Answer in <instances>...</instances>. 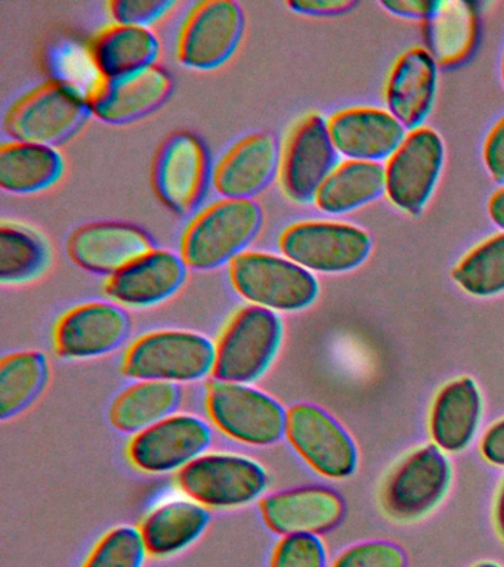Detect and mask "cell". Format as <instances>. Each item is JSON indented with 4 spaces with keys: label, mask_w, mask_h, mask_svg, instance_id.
Wrapping results in <instances>:
<instances>
[{
    "label": "cell",
    "mask_w": 504,
    "mask_h": 567,
    "mask_svg": "<svg viewBox=\"0 0 504 567\" xmlns=\"http://www.w3.org/2000/svg\"><path fill=\"white\" fill-rule=\"evenodd\" d=\"M384 193V166L373 162L347 159L318 189L313 204L329 215H347L374 202Z\"/></svg>",
    "instance_id": "28"
},
{
    "label": "cell",
    "mask_w": 504,
    "mask_h": 567,
    "mask_svg": "<svg viewBox=\"0 0 504 567\" xmlns=\"http://www.w3.org/2000/svg\"><path fill=\"white\" fill-rule=\"evenodd\" d=\"M488 213L494 224L504 233V186L491 195L488 199Z\"/></svg>",
    "instance_id": "42"
},
{
    "label": "cell",
    "mask_w": 504,
    "mask_h": 567,
    "mask_svg": "<svg viewBox=\"0 0 504 567\" xmlns=\"http://www.w3.org/2000/svg\"><path fill=\"white\" fill-rule=\"evenodd\" d=\"M480 452L486 463L504 468V419L495 421L482 434Z\"/></svg>",
    "instance_id": "39"
},
{
    "label": "cell",
    "mask_w": 504,
    "mask_h": 567,
    "mask_svg": "<svg viewBox=\"0 0 504 567\" xmlns=\"http://www.w3.org/2000/svg\"><path fill=\"white\" fill-rule=\"evenodd\" d=\"M285 326L272 310L246 306L216 343L215 379L251 384L267 374L280 352Z\"/></svg>",
    "instance_id": "6"
},
{
    "label": "cell",
    "mask_w": 504,
    "mask_h": 567,
    "mask_svg": "<svg viewBox=\"0 0 504 567\" xmlns=\"http://www.w3.org/2000/svg\"><path fill=\"white\" fill-rule=\"evenodd\" d=\"M453 279L466 295L494 297L504 292V233L476 244L454 266Z\"/></svg>",
    "instance_id": "33"
},
{
    "label": "cell",
    "mask_w": 504,
    "mask_h": 567,
    "mask_svg": "<svg viewBox=\"0 0 504 567\" xmlns=\"http://www.w3.org/2000/svg\"><path fill=\"white\" fill-rule=\"evenodd\" d=\"M473 567H503V566L498 565V563L486 560V561L476 563V565Z\"/></svg>",
    "instance_id": "44"
},
{
    "label": "cell",
    "mask_w": 504,
    "mask_h": 567,
    "mask_svg": "<svg viewBox=\"0 0 504 567\" xmlns=\"http://www.w3.org/2000/svg\"><path fill=\"white\" fill-rule=\"evenodd\" d=\"M187 274L183 257L171 250L153 248L109 277L104 291L114 303L126 308H152L178 292Z\"/></svg>",
    "instance_id": "19"
},
{
    "label": "cell",
    "mask_w": 504,
    "mask_h": 567,
    "mask_svg": "<svg viewBox=\"0 0 504 567\" xmlns=\"http://www.w3.org/2000/svg\"><path fill=\"white\" fill-rule=\"evenodd\" d=\"M154 248L152 238L136 226L126 224H90L69 237V256L88 272L112 275L147 255Z\"/></svg>",
    "instance_id": "21"
},
{
    "label": "cell",
    "mask_w": 504,
    "mask_h": 567,
    "mask_svg": "<svg viewBox=\"0 0 504 567\" xmlns=\"http://www.w3.org/2000/svg\"><path fill=\"white\" fill-rule=\"evenodd\" d=\"M91 115L86 95L64 80H48L12 102L3 128L12 141L51 146L63 144Z\"/></svg>",
    "instance_id": "2"
},
{
    "label": "cell",
    "mask_w": 504,
    "mask_h": 567,
    "mask_svg": "<svg viewBox=\"0 0 504 567\" xmlns=\"http://www.w3.org/2000/svg\"><path fill=\"white\" fill-rule=\"evenodd\" d=\"M50 264V248L42 237L23 226H0V281L24 284L38 278Z\"/></svg>",
    "instance_id": "32"
},
{
    "label": "cell",
    "mask_w": 504,
    "mask_h": 567,
    "mask_svg": "<svg viewBox=\"0 0 504 567\" xmlns=\"http://www.w3.org/2000/svg\"><path fill=\"white\" fill-rule=\"evenodd\" d=\"M280 166L278 142L269 133L243 137L216 163L212 182L224 198L254 199Z\"/></svg>",
    "instance_id": "22"
},
{
    "label": "cell",
    "mask_w": 504,
    "mask_h": 567,
    "mask_svg": "<svg viewBox=\"0 0 504 567\" xmlns=\"http://www.w3.org/2000/svg\"><path fill=\"white\" fill-rule=\"evenodd\" d=\"M330 567H409V557L391 540H364L340 551Z\"/></svg>",
    "instance_id": "35"
},
{
    "label": "cell",
    "mask_w": 504,
    "mask_h": 567,
    "mask_svg": "<svg viewBox=\"0 0 504 567\" xmlns=\"http://www.w3.org/2000/svg\"><path fill=\"white\" fill-rule=\"evenodd\" d=\"M178 485L206 508H240L268 489L267 468L250 456L205 454L178 472Z\"/></svg>",
    "instance_id": "8"
},
{
    "label": "cell",
    "mask_w": 504,
    "mask_h": 567,
    "mask_svg": "<svg viewBox=\"0 0 504 567\" xmlns=\"http://www.w3.org/2000/svg\"><path fill=\"white\" fill-rule=\"evenodd\" d=\"M445 148L440 133L418 127L384 164V194L407 215H420L431 199L444 166Z\"/></svg>",
    "instance_id": "10"
},
{
    "label": "cell",
    "mask_w": 504,
    "mask_h": 567,
    "mask_svg": "<svg viewBox=\"0 0 504 567\" xmlns=\"http://www.w3.org/2000/svg\"><path fill=\"white\" fill-rule=\"evenodd\" d=\"M216 344L200 332H148L126 350L122 372L136 381L193 383L214 374Z\"/></svg>",
    "instance_id": "3"
},
{
    "label": "cell",
    "mask_w": 504,
    "mask_h": 567,
    "mask_svg": "<svg viewBox=\"0 0 504 567\" xmlns=\"http://www.w3.org/2000/svg\"><path fill=\"white\" fill-rule=\"evenodd\" d=\"M176 2L171 0H113L107 4L114 24L145 27L167 16Z\"/></svg>",
    "instance_id": "37"
},
{
    "label": "cell",
    "mask_w": 504,
    "mask_h": 567,
    "mask_svg": "<svg viewBox=\"0 0 504 567\" xmlns=\"http://www.w3.org/2000/svg\"><path fill=\"white\" fill-rule=\"evenodd\" d=\"M50 380V363L39 350L7 354L0 362V420L20 415L41 396Z\"/></svg>",
    "instance_id": "30"
},
{
    "label": "cell",
    "mask_w": 504,
    "mask_h": 567,
    "mask_svg": "<svg viewBox=\"0 0 504 567\" xmlns=\"http://www.w3.org/2000/svg\"><path fill=\"white\" fill-rule=\"evenodd\" d=\"M436 4L438 2H426V0H393V2H383L382 7L393 16L426 21L435 11Z\"/></svg>",
    "instance_id": "41"
},
{
    "label": "cell",
    "mask_w": 504,
    "mask_h": 567,
    "mask_svg": "<svg viewBox=\"0 0 504 567\" xmlns=\"http://www.w3.org/2000/svg\"><path fill=\"white\" fill-rule=\"evenodd\" d=\"M61 173L63 158L51 146L20 141L0 146V186L7 193H39L54 185Z\"/></svg>",
    "instance_id": "29"
},
{
    "label": "cell",
    "mask_w": 504,
    "mask_h": 567,
    "mask_svg": "<svg viewBox=\"0 0 504 567\" xmlns=\"http://www.w3.org/2000/svg\"><path fill=\"white\" fill-rule=\"evenodd\" d=\"M438 86V62L424 48L398 56L387 82L388 111L405 128L422 127L431 113Z\"/></svg>",
    "instance_id": "23"
},
{
    "label": "cell",
    "mask_w": 504,
    "mask_h": 567,
    "mask_svg": "<svg viewBox=\"0 0 504 567\" xmlns=\"http://www.w3.org/2000/svg\"><path fill=\"white\" fill-rule=\"evenodd\" d=\"M161 43L145 27L112 24L92 39L90 56L100 79H117L156 65Z\"/></svg>",
    "instance_id": "26"
},
{
    "label": "cell",
    "mask_w": 504,
    "mask_h": 567,
    "mask_svg": "<svg viewBox=\"0 0 504 567\" xmlns=\"http://www.w3.org/2000/svg\"><path fill=\"white\" fill-rule=\"evenodd\" d=\"M147 557L140 527L117 526L101 536L81 567H144Z\"/></svg>",
    "instance_id": "34"
},
{
    "label": "cell",
    "mask_w": 504,
    "mask_h": 567,
    "mask_svg": "<svg viewBox=\"0 0 504 567\" xmlns=\"http://www.w3.org/2000/svg\"><path fill=\"white\" fill-rule=\"evenodd\" d=\"M336 151L348 159L380 163L391 157L407 136V128L388 110L352 106L327 118Z\"/></svg>",
    "instance_id": "20"
},
{
    "label": "cell",
    "mask_w": 504,
    "mask_h": 567,
    "mask_svg": "<svg viewBox=\"0 0 504 567\" xmlns=\"http://www.w3.org/2000/svg\"><path fill=\"white\" fill-rule=\"evenodd\" d=\"M206 410L225 436L245 445L271 446L286 437V408L255 385L212 380L207 385Z\"/></svg>",
    "instance_id": "5"
},
{
    "label": "cell",
    "mask_w": 504,
    "mask_h": 567,
    "mask_svg": "<svg viewBox=\"0 0 504 567\" xmlns=\"http://www.w3.org/2000/svg\"><path fill=\"white\" fill-rule=\"evenodd\" d=\"M494 523L500 538L504 540V482L502 487H500L497 499H495Z\"/></svg>",
    "instance_id": "43"
},
{
    "label": "cell",
    "mask_w": 504,
    "mask_h": 567,
    "mask_svg": "<svg viewBox=\"0 0 504 567\" xmlns=\"http://www.w3.org/2000/svg\"><path fill=\"white\" fill-rule=\"evenodd\" d=\"M183 402L179 384L166 381H136L123 390L112 406L109 419L119 432L138 434L176 414Z\"/></svg>",
    "instance_id": "27"
},
{
    "label": "cell",
    "mask_w": 504,
    "mask_h": 567,
    "mask_svg": "<svg viewBox=\"0 0 504 567\" xmlns=\"http://www.w3.org/2000/svg\"><path fill=\"white\" fill-rule=\"evenodd\" d=\"M338 154L322 115L311 113L300 118L287 136L278 166L286 197L299 204L313 202L338 166Z\"/></svg>",
    "instance_id": "14"
},
{
    "label": "cell",
    "mask_w": 504,
    "mask_h": 567,
    "mask_svg": "<svg viewBox=\"0 0 504 567\" xmlns=\"http://www.w3.org/2000/svg\"><path fill=\"white\" fill-rule=\"evenodd\" d=\"M228 275L243 299L276 313L308 309L320 292L312 272L271 252L243 251L228 265Z\"/></svg>",
    "instance_id": "4"
},
{
    "label": "cell",
    "mask_w": 504,
    "mask_h": 567,
    "mask_svg": "<svg viewBox=\"0 0 504 567\" xmlns=\"http://www.w3.org/2000/svg\"><path fill=\"white\" fill-rule=\"evenodd\" d=\"M482 420V396L472 377H459L438 392L429 415L433 445L445 454L471 446Z\"/></svg>",
    "instance_id": "24"
},
{
    "label": "cell",
    "mask_w": 504,
    "mask_h": 567,
    "mask_svg": "<svg viewBox=\"0 0 504 567\" xmlns=\"http://www.w3.org/2000/svg\"><path fill=\"white\" fill-rule=\"evenodd\" d=\"M482 157L491 177L504 184V115L486 135Z\"/></svg>",
    "instance_id": "38"
},
{
    "label": "cell",
    "mask_w": 504,
    "mask_h": 567,
    "mask_svg": "<svg viewBox=\"0 0 504 567\" xmlns=\"http://www.w3.org/2000/svg\"><path fill=\"white\" fill-rule=\"evenodd\" d=\"M282 256L309 272L343 274L357 269L371 251L367 230L347 221L304 220L278 237Z\"/></svg>",
    "instance_id": "7"
},
{
    "label": "cell",
    "mask_w": 504,
    "mask_h": 567,
    "mask_svg": "<svg viewBox=\"0 0 504 567\" xmlns=\"http://www.w3.org/2000/svg\"><path fill=\"white\" fill-rule=\"evenodd\" d=\"M287 7L295 12L311 17L339 16L356 7V2L348 0H300V2H289Z\"/></svg>",
    "instance_id": "40"
},
{
    "label": "cell",
    "mask_w": 504,
    "mask_h": 567,
    "mask_svg": "<svg viewBox=\"0 0 504 567\" xmlns=\"http://www.w3.org/2000/svg\"><path fill=\"white\" fill-rule=\"evenodd\" d=\"M130 315L114 301H91L70 309L56 322L54 348L64 359L104 357L130 337Z\"/></svg>",
    "instance_id": "16"
},
{
    "label": "cell",
    "mask_w": 504,
    "mask_h": 567,
    "mask_svg": "<svg viewBox=\"0 0 504 567\" xmlns=\"http://www.w3.org/2000/svg\"><path fill=\"white\" fill-rule=\"evenodd\" d=\"M502 79L504 84V52H503V60H502Z\"/></svg>",
    "instance_id": "45"
},
{
    "label": "cell",
    "mask_w": 504,
    "mask_h": 567,
    "mask_svg": "<svg viewBox=\"0 0 504 567\" xmlns=\"http://www.w3.org/2000/svg\"><path fill=\"white\" fill-rule=\"evenodd\" d=\"M174 91V79L158 65L117 79L96 80L86 93L91 114L109 124H126L161 109Z\"/></svg>",
    "instance_id": "17"
},
{
    "label": "cell",
    "mask_w": 504,
    "mask_h": 567,
    "mask_svg": "<svg viewBox=\"0 0 504 567\" xmlns=\"http://www.w3.org/2000/svg\"><path fill=\"white\" fill-rule=\"evenodd\" d=\"M263 228L255 199H218L198 212L181 239L179 256L188 269L212 270L232 264Z\"/></svg>",
    "instance_id": "1"
},
{
    "label": "cell",
    "mask_w": 504,
    "mask_h": 567,
    "mask_svg": "<svg viewBox=\"0 0 504 567\" xmlns=\"http://www.w3.org/2000/svg\"><path fill=\"white\" fill-rule=\"evenodd\" d=\"M476 13L463 2H438L426 20V39L432 56L442 65L466 60L475 47Z\"/></svg>",
    "instance_id": "31"
},
{
    "label": "cell",
    "mask_w": 504,
    "mask_h": 567,
    "mask_svg": "<svg viewBox=\"0 0 504 567\" xmlns=\"http://www.w3.org/2000/svg\"><path fill=\"white\" fill-rule=\"evenodd\" d=\"M245 31V13L232 0L197 3L185 18L176 42V58L193 70H214L236 52Z\"/></svg>",
    "instance_id": "13"
},
{
    "label": "cell",
    "mask_w": 504,
    "mask_h": 567,
    "mask_svg": "<svg viewBox=\"0 0 504 567\" xmlns=\"http://www.w3.org/2000/svg\"><path fill=\"white\" fill-rule=\"evenodd\" d=\"M451 483V464L435 445L418 447L389 474L382 507L397 522L419 520L444 499Z\"/></svg>",
    "instance_id": "11"
},
{
    "label": "cell",
    "mask_w": 504,
    "mask_h": 567,
    "mask_svg": "<svg viewBox=\"0 0 504 567\" xmlns=\"http://www.w3.org/2000/svg\"><path fill=\"white\" fill-rule=\"evenodd\" d=\"M347 505L338 492L325 486H302L265 496L260 514L277 535H325L343 520Z\"/></svg>",
    "instance_id": "18"
},
{
    "label": "cell",
    "mask_w": 504,
    "mask_h": 567,
    "mask_svg": "<svg viewBox=\"0 0 504 567\" xmlns=\"http://www.w3.org/2000/svg\"><path fill=\"white\" fill-rule=\"evenodd\" d=\"M212 443L214 432L205 419L176 412L153 427L135 434L127 446V458L143 473L181 472L207 454Z\"/></svg>",
    "instance_id": "12"
},
{
    "label": "cell",
    "mask_w": 504,
    "mask_h": 567,
    "mask_svg": "<svg viewBox=\"0 0 504 567\" xmlns=\"http://www.w3.org/2000/svg\"><path fill=\"white\" fill-rule=\"evenodd\" d=\"M286 437L300 458L322 477L343 481L358 467V447L330 412L309 402L287 410Z\"/></svg>",
    "instance_id": "9"
},
{
    "label": "cell",
    "mask_w": 504,
    "mask_h": 567,
    "mask_svg": "<svg viewBox=\"0 0 504 567\" xmlns=\"http://www.w3.org/2000/svg\"><path fill=\"white\" fill-rule=\"evenodd\" d=\"M210 513L193 499H175L158 505L145 516L140 530L148 556H178L205 535Z\"/></svg>",
    "instance_id": "25"
},
{
    "label": "cell",
    "mask_w": 504,
    "mask_h": 567,
    "mask_svg": "<svg viewBox=\"0 0 504 567\" xmlns=\"http://www.w3.org/2000/svg\"><path fill=\"white\" fill-rule=\"evenodd\" d=\"M209 153L192 133H176L158 151L154 186L158 198L179 216L193 215L212 181Z\"/></svg>",
    "instance_id": "15"
},
{
    "label": "cell",
    "mask_w": 504,
    "mask_h": 567,
    "mask_svg": "<svg viewBox=\"0 0 504 567\" xmlns=\"http://www.w3.org/2000/svg\"><path fill=\"white\" fill-rule=\"evenodd\" d=\"M269 567H330L325 540L318 535L282 536Z\"/></svg>",
    "instance_id": "36"
}]
</instances>
